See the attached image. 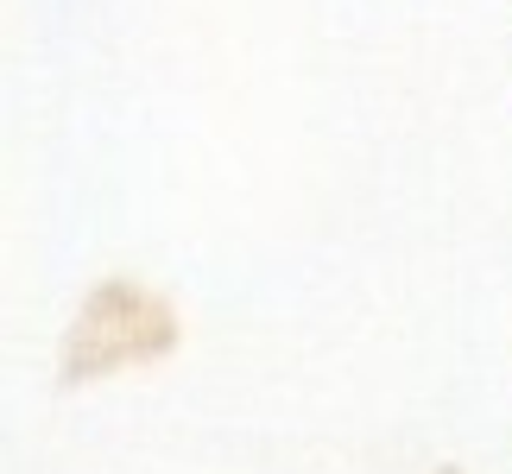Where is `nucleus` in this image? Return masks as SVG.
<instances>
[]
</instances>
